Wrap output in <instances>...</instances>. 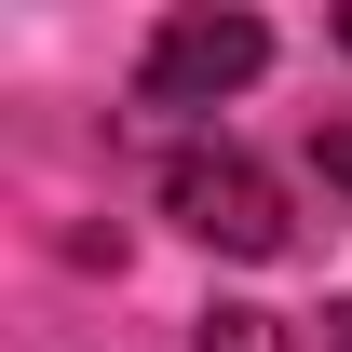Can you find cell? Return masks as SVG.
Returning <instances> with one entry per match:
<instances>
[{"label":"cell","instance_id":"3957f363","mask_svg":"<svg viewBox=\"0 0 352 352\" xmlns=\"http://www.w3.org/2000/svg\"><path fill=\"white\" fill-rule=\"evenodd\" d=\"M190 352H298V339H285V311H258V298H217L204 325H190Z\"/></svg>","mask_w":352,"mask_h":352},{"label":"cell","instance_id":"5b68a950","mask_svg":"<svg viewBox=\"0 0 352 352\" xmlns=\"http://www.w3.org/2000/svg\"><path fill=\"white\" fill-rule=\"evenodd\" d=\"M325 352H352V298H325Z\"/></svg>","mask_w":352,"mask_h":352},{"label":"cell","instance_id":"7a4b0ae2","mask_svg":"<svg viewBox=\"0 0 352 352\" xmlns=\"http://www.w3.org/2000/svg\"><path fill=\"white\" fill-rule=\"evenodd\" d=\"M258 68H271L258 14H163L149 54H135V95H149V109H217V95H244Z\"/></svg>","mask_w":352,"mask_h":352},{"label":"cell","instance_id":"277c9868","mask_svg":"<svg viewBox=\"0 0 352 352\" xmlns=\"http://www.w3.org/2000/svg\"><path fill=\"white\" fill-rule=\"evenodd\" d=\"M311 176H325V190L352 204V122H325V135H311Z\"/></svg>","mask_w":352,"mask_h":352},{"label":"cell","instance_id":"6da1fadb","mask_svg":"<svg viewBox=\"0 0 352 352\" xmlns=\"http://www.w3.org/2000/svg\"><path fill=\"white\" fill-rule=\"evenodd\" d=\"M163 217L190 230V244H217V258H285V244H298V217H285V176H271L258 149H230V135L163 149Z\"/></svg>","mask_w":352,"mask_h":352},{"label":"cell","instance_id":"8992f818","mask_svg":"<svg viewBox=\"0 0 352 352\" xmlns=\"http://www.w3.org/2000/svg\"><path fill=\"white\" fill-rule=\"evenodd\" d=\"M339 54H352V14H339Z\"/></svg>","mask_w":352,"mask_h":352}]
</instances>
